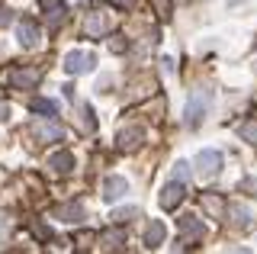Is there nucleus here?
Listing matches in <instances>:
<instances>
[{"label": "nucleus", "mask_w": 257, "mask_h": 254, "mask_svg": "<svg viewBox=\"0 0 257 254\" xmlns=\"http://www.w3.org/2000/svg\"><path fill=\"white\" fill-rule=\"evenodd\" d=\"M183 196H187L183 180H171V184H164V190H161V206H164V209H177V206L183 203Z\"/></svg>", "instance_id": "7"}, {"label": "nucleus", "mask_w": 257, "mask_h": 254, "mask_svg": "<svg viewBox=\"0 0 257 254\" xmlns=\"http://www.w3.org/2000/svg\"><path fill=\"white\" fill-rule=\"evenodd\" d=\"M145 244L148 248H161L164 244V222H148V228H145Z\"/></svg>", "instance_id": "16"}, {"label": "nucleus", "mask_w": 257, "mask_h": 254, "mask_svg": "<svg viewBox=\"0 0 257 254\" xmlns=\"http://www.w3.org/2000/svg\"><path fill=\"white\" fill-rule=\"evenodd\" d=\"M228 216H231V225L241 228V232H247V228H251V209H247V206L235 203V206L228 209Z\"/></svg>", "instance_id": "15"}, {"label": "nucleus", "mask_w": 257, "mask_h": 254, "mask_svg": "<svg viewBox=\"0 0 257 254\" xmlns=\"http://www.w3.org/2000/svg\"><path fill=\"white\" fill-rule=\"evenodd\" d=\"M32 136H36V142H61L64 129L58 122H52V116H45L39 122H32Z\"/></svg>", "instance_id": "4"}, {"label": "nucleus", "mask_w": 257, "mask_h": 254, "mask_svg": "<svg viewBox=\"0 0 257 254\" xmlns=\"http://www.w3.org/2000/svg\"><path fill=\"white\" fill-rule=\"evenodd\" d=\"M7 235H10V219H7L4 212H0V241H4Z\"/></svg>", "instance_id": "26"}, {"label": "nucleus", "mask_w": 257, "mask_h": 254, "mask_svg": "<svg viewBox=\"0 0 257 254\" xmlns=\"http://www.w3.org/2000/svg\"><path fill=\"white\" fill-rule=\"evenodd\" d=\"M125 190H128L125 177H116V174H112V177L103 180V200H106V203H116V200H122V196H125Z\"/></svg>", "instance_id": "9"}, {"label": "nucleus", "mask_w": 257, "mask_h": 254, "mask_svg": "<svg viewBox=\"0 0 257 254\" xmlns=\"http://www.w3.org/2000/svg\"><path fill=\"white\" fill-rule=\"evenodd\" d=\"M32 235H36L39 241H52V228L42 225V222H39V225H32Z\"/></svg>", "instance_id": "22"}, {"label": "nucleus", "mask_w": 257, "mask_h": 254, "mask_svg": "<svg viewBox=\"0 0 257 254\" xmlns=\"http://www.w3.org/2000/svg\"><path fill=\"white\" fill-rule=\"evenodd\" d=\"M209 109H212V90H206V87L193 90L190 103H187V125H190V129H199V125L206 122Z\"/></svg>", "instance_id": "1"}, {"label": "nucleus", "mask_w": 257, "mask_h": 254, "mask_svg": "<svg viewBox=\"0 0 257 254\" xmlns=\"http://www.w3.org/2000/svg\"><path fill=\"white\" fill-rule=\"evenodd\" d=\"M135 216H142V212H139V206H128V209H116V212H112V222H119V225H122V222H128V219H135Z\"/></svg>", "instance_id": "21"}, {"label": "nucleus", "mask_w": 257, "mask_h": 254, "mask_svg": "<svg viewBox=\"0 0 257 254\" xmlns=\"http://www.w3.org/2000/svg\"><path fill=\"white\" fill-rule=\"evenodd\" d=\"M7 84L16 87V90H32V87L39 84V71L36 68H13L10 74H7Z\"/></svg>", "instance_id": "6"}, {"label": "nucleus", "mask_w": 257, "mask_h": 254, "mask_svg": "<svg viewBox=\"0 0 257 254\" xmlns=\"http://www.w3.org/2000/svg\"><path fill=\"white\" fill-rule=\"evenodd\" d=\"M32 113L55 116V113H58V103H55V100H45V97H36V100H32Z\"/></svg>", "instance_id": "19"}, {"label": "nucleus", "mask_w": 257, "mask_h": 254, "mask_svg": "<svg viewBox=\"0 0 257 254\" xmlns=\"http://www.w3.org/2000/svg\"><path fill=\"white\" fill-rule=\"evenodd\" d=\"M180 248H187V238H190V241H199V238H203L206 235V225H203V222H199V219H190V216H183L180 219Z\"/></svg>", "instance_id": "8"}, {"label": "nucleus", "mask_w": 257, "mask_h": 254, "mask_svg": "<svg viewBox=\"0 0 257 254\" xmlns=\"http://www.w3.org/2000/svg\"><path fill=\"white\" fill-rule=\"evenodd\" d=\"M190 177V164L187 161H177L174 164V180H187Z\"/></svg>", "instance_id": "23"}, {"label": "nucleus", "mask_w": 257, "mask_h": 254, "mask_svg": "<svg viewBox=\"0 0 257 254\" xmlns=\"http://www.w3.org/2000/svg\"><path fill=\"white\" fill-rule=\"evenodd\" d=\"M48 168H52V174H71L74 171V155L71 152H55L52 158H48Z\"/></svg>", "instance_id": "11"}, {"label": "nucleus", "mask_w": 257, "mask_h": 254, "mask_svg": "<svg viewBox=\"0 0 257 254\" xmlns=\"http://www.w3.org/2000/svg\"><path fill=\"white\" fill-rule=\"evenodd\" d=\"M42 13H45V23H48V26H61L68 7H64V0H42Z\"/></svg>", "instance_id": "10"}, {"label": "nucleus", "mask_w": 257, "mask_h": 254, "mask_svg": "<svg viewBox=\"0 0 257 254\" xmlns=\"http://www.w3.org/2000/svg\"><path fill=\"white\" fill-rule=\"evenodd\" d=\"M109 4H112V7H119V10H132L135 0H109Z\"/></svg>", "instance_id": "28"}, {"label": "nucleus", "mask_w": 257, "mask_h": 254, "mask_svg": "<svg viewBox=\"0 0 257 254\" xmlns=\"http://www.w3.org/2000/svg\"><path fill=\"white\" fill-rule=\"evenodd\" d=\"M55 216H58L61 222H80L84 219V203H61L58 209H55Z\"/></svg>", "instance_id": "14"}, {"label": "nucleus", "mask_w": 257, "mask_h": 254, "mask_svg": "<svg viewBox=\"0 0 257 254\" xmlns=\"http://www.w3.org/2000/svg\"><path fill=\"white\" fill-rule=\"evenodd\" d=\"M84 33H87V39L109 36L112 33V17H109L106 10H90V13H87V20H84Z\"/></svg>", "instance_id": "2"}, {"label": "nucleus", "mask_w": 257, "mask_h": 254, "mask_svg": "<svg viewBox=\"0 0 257 254\" xmlns=\"http://www.w3.org/2000/svg\"><path fill=\"white\" fill-rule=\"evenodd\" d=\"M193 168L203 174V177L219 174L222 171V152H215V148H203V152L196 155V161H193Z\"/></svg>", "instance_id": "3"}, {"label": "nucleus", "mask_w": 257, "mask_h": 254, "mask_svg": "<svg viewBox=\"0 0 257 254\" xmlns=\"http://www.w3.org/2000/svg\"><path fill=\"white\" fill-rule=\"evenodd\" d=\"M199 203H203V209L209 212V216L222 219V212H225V200H222V196H215V193H203V196H199Z\"/></svg>", "instance_id": "17"}, {"label": "nucleus", "mask_w": 257, "mask_h": 254, "mask_svg": "<svg viewBox=\"0 0 257 254\" xmlns=\"http://www.w3.org/2000/svg\"><path fill=\"white\" fill-rule=\"evenodd\" d=\"M7 119H10V103L0 100V122H7Z\"/></svg>", "instance_id": "27"}, {"label": "nucleus", "mask_w": 257, "mask_h": 254, "mask_svg": "<svg viewBox=\"0 0 257 254\" xmlns=\"http://www.w3.org/2000/svg\"><path fill=\"white\" fill-rule=\"evenodd\" d=\"M16 36H20V45H26V49L39 45V26L32 20H23L20 26H16Z\"/></svg>", "instance_id": "13"}, {"label": "nucleus", "mask_w": 257, "mask_h": 254, "mask_svg": "<svg viewBox=\"0 0 257 254\" xmlns=\"http://www.w3.org/2000/svg\"><path fill=\"white\" fill-rule=\"evenodd\" d=\"M93 65H96V58L87 52H68L64 55V71L68 74H87V71H93Z\"/></svg>", "instance_id": "5"}, {"label": "nucleus", "mask_w": 257, "mask_h": 254, "mask_svg": "<svg viewBox=\"0 0 257 254\" xmlns=\"http://www.w3.org/2000/svg\"><path fill=\"white\" fill-rule=\"evenodd\" d=\"M109 49L112 52H125V36H112L109 39Z\"/></svg>", "instance_id": "25"}, {"label": "nucleus", "mask_w": 257, "mask_h": 254, "mask_svg": "<svg viewBox=\"0 0 257 254\" xmlns=\"http://www.w3.org/2000/svg\"><path fill=\"white\" fill-rule=\"evenodd\" d=\"M7 23H10V13H7L4 7H0V26H7Z\"/></svg>", "instance_id": "29"}, {"label": "nucleus", "mask_w": 257, "mask_h": 254, "mask_svg": "<svg viewBox=\"0 0 257 254\" xmlns=\"http://www.w3.org/2000/svg\"><path fill=\"white\" fill-rule=\"evenodd\" d=\"M142 129H122L116 136V145H119V152H135V148L142 145Z\"/></svg>", "instance_id": "12"}, {"label": "nucleus", "mask_w": 257, "mask_h": 254, "mask_svg": "<svg viewBox=\"0 0 257 254\" xmlns=\"http://www.w3.org/2000/svg\"><path fill=\"white\" fill-rule=\"evenodd\" d=\"M238 136L244 142H251V145H257V119H244V122L238 125Z\"/></svg>", "instance_id": "20"}, {"label": "nucleus", "mask_w": 257, "mask_h": 254, "mask_svg": "<svg viewBox=\"0 0 257 254\" xmlns=\"http://www.w3.org/2000/svg\"><path fill=\"white\" fill-rule=\"evenodd\" d=\"M155 7H158V17H171V0H155Z\"/></svg>", "instance_id": "24"}, {"label": "nucleus", "mask_w": 257, "mask_h": 254, "mask_svg": "<svg viewBox=\"0 0 257 254\" xmlns=\"http://www.w3.org/2000/svg\"><path fill=\"white\" fill-rule=\"evenodd\" d=\"M100 241H103V248L119 251V248L125 244V232H122V228H109V232H103V235H100Z\"/></svg>", "instance_id": "18"}]
</instances>
